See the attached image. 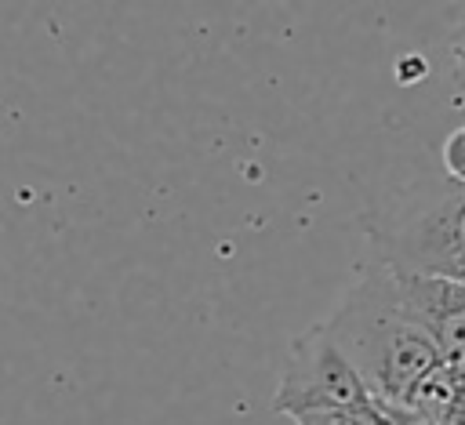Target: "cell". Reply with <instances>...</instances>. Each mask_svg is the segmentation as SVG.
I'll use <instances>...</instances> for the list:
<instances>
[{
    "label": "cell",
    "mask_w": 465,
    "mask_h": 425,
    "mask_svg": "<svg viewBox=\"0 0 465 425\" xmlns=\"http://www.w3.org/2000/svg\"><path fill=\"white\" fill-rule=\"evenodd\" d=\"M443 171L454 185H465V124L443 138Z\"/></svg>",
    "instance_id": "7"
},
{
    "label": "cell",
    "mask_w": 465,
    "mask_h": 425,
    "mask_svg": "<svg viewBox=\"0 0 465 425\" xmlns=\"http://www.w3.org/2000/svg\"><path fill=\"white\" fill-rule=\"evenodd\" d=\"M396 403H403L418 414H429L440 425H465V378L458 371H450L447 363H436Z\"/></svg>",
    "instance_id": "5"
},
{
    "label": "cell",
    "mask_w": 465,
    "mask_h": 425,
    "mask_svg": "<svg viewBox=\"0 0 465 425\" xmlns=\"http://www.w3.org/2000/svg\"><path fill=\"white\" fill-rule=\"evenodd\" d=\"M371 407H374V414L381 418V425H440V421H432L429 414H418V410H411V407H403V403L371 400Z\"/></svg>",
    "instance_id": "8"
},
{
    "label": "cell",
    "mask_w": 465,
    "mask_h": 425,
    "mask_svg": "<svg viewBox=\"0 0 465 425\" xmlns=\"http://www.w3.org/2000/svg\"><path fill=\"white\" fill-rule=\"evenodd\" d=\"M294 425H381L374 407H341V410H305L291 418Z\"/></svg>",
    "instance_id": "6"
},
{
    "label": "cell",
    "mask_w": 465,
    "mask_h": 425,
    "mask_svg": "<svg viewBox=\"0 0 465 425\" xmlns=\"http://www.w3.org/2000/svg\"><path fill=\"white\" fill-rule=\"evenodd\" d=\"M320 327L360 374L371 400H403V392L440 363L432 341L407 316L389 269H367Z\"/></svg>",
    "instance_id": "1"
},
{
    "label": "cell",
    "mask_w": 465,
    "mask_h": 425,
    "mask_svg": "<svg viewBox=\"0 0 465 425\" xmlns=\"http://www.w3.org/2000/svg\"><path fill=\"white\" fill-rule=\"evenodd\" d=\"M396 276L400 301L418 331L432 341L440 363L465 378V283L436 280V276Z\"/></svg>",
    "instance_id": "4"
},
{
    "label": "cell",
    "mask_w": 465,
    "mask_h": 425,
    "mask_svg": "<svg viewBox=\"0 0 465 425\" xmlns=\"http://www.w3.org/2000/svg\"><path fill=\"white\" fill-rule=\"evenodd\" d=\"M389 272L465 283V185L447 182L389 225H371Z\"/></svg>",
    "instance_id": "2"
},
{
    "label": "cell",
    "mask_w": 465,
    "mask_h": 425,
    "mask_svg": "<svg viewBox=\"0 0 465 425\" xmlns=\"http://www.w3.org/2000/svg\"><path fill=\"white\" fill-rule=\"evenodd\" d=\"M458 65H461V73H465V40H461V47H458Z\"/></svg>",
    "instance_id": "9"
},
{
    "label": "cell",
    "mask_w": 465,
    "mask_h": 425,
    "mask_svg": "<svg viewBox=\"0 0 465 425\" xmlns=\"http://www.w3.org/2000/svg\"><path fill=\"white\" fill-rule=\"evenodd\" d=\"M371 392L349 360L331 345L320 323L294 338L287 367L280 374L272 410L276 414H305V410H341V407H367Z\"/></svg>",
    "instance_id": "3"
}]
</instances>
